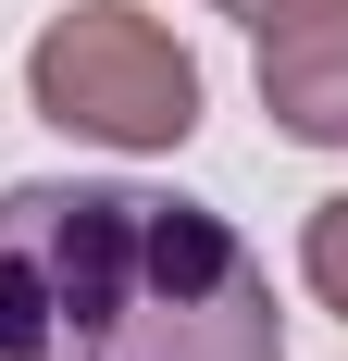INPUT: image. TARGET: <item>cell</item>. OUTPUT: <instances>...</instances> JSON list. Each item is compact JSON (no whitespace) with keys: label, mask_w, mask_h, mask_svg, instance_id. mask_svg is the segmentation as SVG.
Masks as SVG:
<instances>
[{"label":"cell","mask_w":348,"mask_h":361,"mask_svg":"<svg viewBox=\"0 0 348 361\" xmlns=\"http://www.w3.org/2000/svg\"><path fill=\"white\" fill-rule=\"evenodd\" d=\"M0 361H286V312L224 212L37 175L0 187Z\"/></svg>","instance_id":"cell-1"},{"label":"cell","mask_w":348,"mask_h":361,"mask_svg":"<svg viewBox=\"0 0 348 361\" xmlns=\"http://www.w3.org/2000/svg\"><path fill=\"white\" fill-rule=\"evenodd\" d=\"M25 100H37V125H63L87 149H137V162L199 137V63L174 50V25H149L125 0H75L37 25Z\"/></svg>","instance_id":"cell-2"},{"label":"cell","mask_w":348,"mask_h":361,"mask_svg":"<svg viewBox=\"0 0 348 361\" xmlns=\"http://www.w3.org/2000/svg\"><path fill=\"white\" fill-rule=\"evenodd\" d=\"M261 112L299 149H348V0L261 13Z\"/></svg>","instance_id":"cell-3"},{"label":"cell","mask_w":348,"mask_h":361,"mask_svg":"<svg viewBox=\"0 0 348 361\" xmlns=\"http://www.w3.org/2000/svg\"><path fill=\"white\" fill-rule=\"evenodd\" d=\"M299 274H311V299L348 324V187H336V200H311V224H299Z\"/></svg>","instance_id":"cell-4"},{"label":"cell","mask_w":348,"mask_h":361,"mask_svg":"<svg viewBox=\"0 0 348 361\" xmlns=\"http://www.w3.org/2000/svg\"><path fill=\"white\" fill-rule=\"evenodd\" d=\"M211 13H237V25H261V13H286V0H211Z\"/></svg>","instance_id":"cell-5"}]
</instances>
